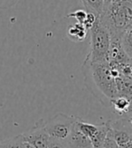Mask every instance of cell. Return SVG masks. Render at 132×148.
Wrapping results in <instances>:
<instances>
[{"mask_svg":"<svg viewBox=\"0 0 132 148\" xmlns=\"http://www.w3.org/2000/svg\"><path fill=\"white\" fill-rule=\"evenodd\" d=\"M87 16V12L84 9H78L73 11L70 14H68L66 17L67 18H74L77 20V23L80 24V25H83L84 21L86 19Z\"/></svg>","mask_w":132,"mask_h":148,"instance_id":"cell-18","label":"cell"},{"mask_svg":"<svg viewBox=\"0 0 132 148\" xmlns=\"http://www.w3.org/2000/svg\"><path fill=\"white\" fill-rule=\"evenodd\" d=\"M88 31L83 25L76 23L71 25L67 30L68 38L73 42H83L86 39Z\"/></svg>","mask_w":132,"mask_h":148,"instance_id":"cell-9","label":"cell"},{"mask_svg":"<svg viewBox=\"0 0 132 148\" xmlns=\"http://www.w3.org/2000/svg\"><path fill=\"white\" fill-rule=\"evenodd\" d=\"M65 145L67 148H93L91 141L77 128L75 123L71 134L65 140Z\"/></svg>","mask_w":132,"mask_h":148,"instance_id":"cell-7","label":"cell"},{"mask_svg":"<svg viewBox=\"0 0 132 148\" xmlns=\"http://www.w3.org/2000/svg\"><path fill=\"white\" fill-rule=\"evenodd\" d=\"M23 148H34V147L32 146L31 145H29V144L26 143V142H24V144H23Z\"/></svg>","mask_w":132,"mask_h":148,"instance_id":"cell-22","label":"cell"},{"mask_svg":"<svg viewBox=\"0 0 132 148\" xmlns=\"http://www.w3.org/2000/svg\"><path fill=\"white\" fill-rule=\"evenodd\" d=\"M116 87L118 97H123L126 99L132 98V81L120 76L116 79Z\"/></svg>","mask_w":132,"mask_h":148,"instance_id":"cell-8","label":"cell"},{"mask_svg":"<svg viewBox=\"0 0 132 148\" xmlns=\"http://www.w3.org/2000/svg\"><path fill=\"white\" fill-rule=\"evenodd\" d=\"M22 135L24 141L34 148H48L49 146L50 136L45 129V121L43 118L36 122L30 130Z\"/></svg>","mask_w":132,"mask_h":148,"instance_id":"cell-5","label":"cell"},{"mask_svg":"<svg viewBox=\"0 0 132 148\" xmlns=\"http://www.w3.org/2000/svg\"><path fill=\"white\" fill-rule=\"evenodd\" d=\"M111 35V39L120 38L123 31L132 23V1L105 0L99 18Z\"/></svg>","mask_w":132,"mask_h":148,"instance_id":"cell-2","label":"cell"},{"mask_svg":"<svg viewBox=\"0 0 132 148\" xmlns=\"http://www.w3.org/2000/svg\"><path fill=\"white\" fill-rule=\"evenodd\" d=\"M129 122H130V125H132V116L130 117V119H129Z\"/></svg>","mask_w":132,"mask_h":148,"instance_id":"cell-24","label":"cell"},{"mask_svg":"<svg viewBox=\"0 0 132 148\" xmlns=\"http://www.w3.org/2000/svg\"><path fill=\"white\" fill-rule=\"evenodd\" d=\"M129 106V99L123 97H117L111 101V107L113 108L115 113L121 116L128 114Z\"/></svg>","mask_w":132,"mask_h":148,"instance_id":"cell-15","label":"cell"},{"mask_svg":"<svg viewBox=\"0 0 132 148\" xmlns=\"http://www.w3.org/2000/svg\"><path fill=\"white\" fill-rule=\"evenodd\" d=\"M75 125H76L77 128L90 140L95 136V134H96L98 131V125L86 123L83 120L80 119V117H76Z\"/></svg>","mask_w":132,"mask_h":148,"instance_id":"cell-12","label":"cell"},{"mask_svg":"<svg viewBox=\"0 0 132 148\" xmlns=\"http://www.w3.org/2000/svg\"><path fill=\"white\" fill-rule=\"evenodd\" d=\"M91 48L85 60L90 62H109V51L111 46V35L100 24L99 18L90 30Z\"/></svg>","mask_w":132,"mask_h":148,"instance_id":"cell-3","label":"cell"},{"mask_svg":"<svg viewBox=\"0 0 132 148\" xmlns=\"http://www.w3.org/2000/svg\"><path fill=\"white\" fill-rule=\"evenodd\" d=\"M77 116H68L63 113H59L45 121V129L50 136V139L65 142L68 138Z\"/></svg>","mask_w":132,"mask_h":148,"instance_id":"cell-4","label":"cell"},{"mask_svg":"<svg viewBox=\"0 0 132 148\" xmlns=\"http://www.w3.org/2000/svg\"><path fill=\"white\" fill-rule=\"evenodd\" d=\"M130 139H131V142H132V133H131V135H130Z\"/></svg>","mask_w":132,"mask_h":148,"instance_id":"cell-25","label":"cell"},{"mask_svg":"<svg viewBox=\"0 0 132 148\" xmlns=\"http://www.w3.org/2000/svg\"><path fill=\"white\" fill-rule=\"evenodd\" d=\"M129 111H128V114L125 115L129 117L132 116V98L129 99Z\"/></svg>","mask_w":132,"mask_h":148,"instance_id":"cell-21","label":"cell"},{"mask_svg":"<svg viewBox=\"0 0 132 148\" xmlns=\"http://www.w3.org/2000/svg\"><path fill=\"white\" fill-rule=\"evenodd\" d=\"M120 148H132V142H129V144H127V145H125L121 146Z\"/></svg>","mask_w":132,"mask_h":148,"instance_id":"cell-23","label":"cell"},{"mask_svg":"<svg viewBox=\"0 0 132 148\" xmlns=\"http://www.w3.org/2000/svg\"><path fill=\"white\" fill-rule=\"evenodd\" d=\"M100 148H120L118 145H117V143L114 141V140L107 135V137L106 139L104 140L103 144L101 145V146Z\"/></svg>","mask_w":132,"mask_h":148,"instance_id":"cell-19","label":"cell"},{"mask_svg":"<svg viewBox=\"0 0 132 148\" xmlns=\"http://www.w3.org/2000/svg\"><path fill=\"white\" fill-rule=\"evenodd\" d=\"M23 135H18L14 137L0 141V148H23Z\"/></svg>","mask_w":132,"mask_h":148,"instance_id":"cell-16","label":"cell"},{"mask_svg":"<svg viewBox=\"0 0 132 148\" xmlns=\"http://www.w3.org/2000/svg\"><path fill=\"white\" fill-rule=\"evenodd\" d=\"M108 136H111L120 147L131 142L130 134L125 130H117V129H111L109 127Z\"/></svg>","mask_w":132,"mask_h":148,"instance_id":"cell-10","label":"cell"},{"mask_svg":"<svg viewBox=\"0 0 132 148\" xmlns=\"http://www.w3.org/2000/svg\"><path fill=\"white\" fill-rule=\"evenodd\" d=\"M84 84L95 98L105 107H111V101L118 97L116 77L109 62L82 63Z\"/></svg>","mask_w":132,"mask_h":148,"instance_id":"cell-1","label":"cell"},{"mask_svg":"<svg viewBox=\"0 0 132 148\" xmlns=\"http://www.w3.org/2000/svg\"><path fill=\"white\" fill-rule=\"evenodd\" d=\"M82 2L86 12L92 13L100 18L103 11L104 0H83Z\"/></svg>","mask_w":132,"mask_h":148,"instance_id":"cell-14","label":"cell"},{"mask_svg":"<svg viewBox=\"0 0 132 148\" xmlns=\"http://www.w3.org/2000/svg\"><path fill=\"white\" fill-rule=\"evenodd\" d=\"M120 43L127 55L131 59L132 58V23L121 34Z\"/></svg>","mask_w":132,"mask_h":148,"instance_id":"cell-11","label":"cell"},{"mask_svg":"<svg viewBox=\"0 0 132 148\" xmlns=\"http://www.w3.org/2000/svg\"><path fill=\"white\" fill-rule=\"evenodd\" d=\"M108 132H109V125L107 122L98 125V131L95 134V136L91 139L93 148H100L101 146V145L103 144L104 140L107 137Z\"/></svg>","mask_w":132,"mask_h":148,"instance_id":"cell-13","label":"cell"},{"mask_svg":"<svg viewBox=\"0 0 132 148\" xmlns=\"http://www.w3.org/2000/svg\"><path fill=\"white\" fill-rule=\"evenodd\" d=\"M129 59L130 58L127 55L121 46L120 38L111 39V46L109 51V64L112 67H119L126 63Z\"/></svg>","mask_w":132,"mask_h":148,"instance_id":"cell-6","label":"cell"},{"mask_svg":"<svg viewBox=\"0 0 132 148\" xmlns=\"http://www.w3.org/2000/svg\"><path fill=\"white\" fill-rule=\"evenodd\" d=\"M117 68L120 71V76L132 81V58L129 59L126 63H124Z\"/></svg>","mask_w":132,"mask_h":148,"instance_id":"cell-17","label":"cell"},{"mask_svg":"<svg viewBox=\"0 0 132 148\" xmlns=\"http://www.w3.org/2000/svg\"><path fill=\"white\" fill-rule=\"evenodd\" d=\"M48 148H67L65 145V142L58 141V140L50 139Z\"/></svg>","mask_w":132,"mask_h":148,"instance_id":"cell-20","label":"cell"}]
</instances>
